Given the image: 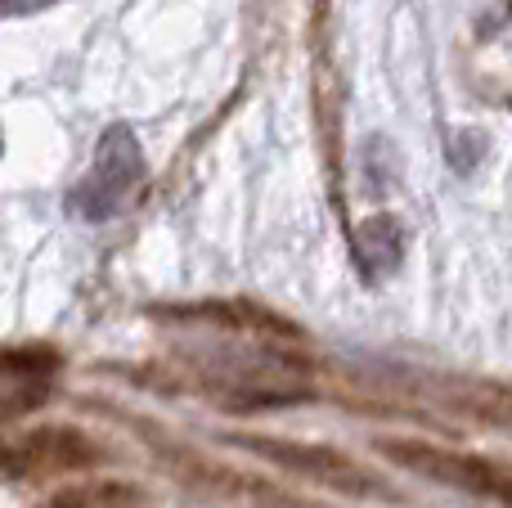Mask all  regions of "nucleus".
I'll return each mask as SVG.
<instances>
[{
    "label": "nucleus",
    "mask_w": 512,
    "mask_h": 508,
    "mask_svg": "<svg viewBox=\"0 0 512 508\" xmlns=\"http://www.w3.org/2000/svg\"><path fill=\"white\" fill-rule=\"evenodd\" d=\"M41 508H90V495L86 491H63V495H54V500H45Z\"/></svg>",
    "instance_id": "obj_7"
},
{
    "label": "nucleus",
    "mask_w": 512,
    "mask_h": 508,
    "mask_svg": "<svg viewBox=\"0 0 512 508\" xmlns=\"http://www.w3.org/2000/svg\"><path fill=\"white\" fill-rule=\"evenodd\" d=\"M0 374L54 378V374H59V351H45V347H0Z\"/></svg>",
    "instance_id": "obj_6"
},
{
    "label": "nucleus",
    "mask_w": 512,
    "mask_h": 508,
    "mask_svg": "<svg viewBox=\"0 0 512 508\" xmlns=\"http://www.w3.org/2000/svg\"><path fill=\"white\" fill-rule=\"evenodd\" d=\"M99 441L81 428H32L0 441V482H41V477L81 473L99 464Z\"/></svg>",
    "instance_id": "obj_4"
},
{
    "label": "nucleus",
    "mask_w": 512,
    "mask_h": 508,
    "mask_svg": "<svg viewBox=\"0 0 512 508\" xmlns=\"http://www.w3.org/2000/svg\"><path fill=\"white\" fill-rule=\"evenodd\" d=\"M140 180H144L140 144H135V135L126 126H113L99 140L90 176L72 189V198H68L72 216H81V221H108V216H117L126 207V198L140 189Z\"/></svg>",
    "instance_id": "obj_3"
},
{
    "label": "nucleus",
    "mask_w": 512,
    "mask_h": 508,
    "mask_svg": "<svg viewBox=\"0 0 512 508\" xmlns=\"http://www.w3.org/2000/svg\"><path fill=\"white\" fill-rule=\"evenodd\" d=\"M373 450L391 464L409 468V473L427 477V482L454 486V491L481 495V500H499L504 504L512 495V477L504 459H486V455H463V450H445L432 441H414V437H373Z\"/></svg>",
    "instance_id": "obj_2"
},
{
    "label": "nucleus",
    "mask_w": 512,
    "mask_h": 508,
    "mask_svg": "<svg viewBox=\"0 0 512 508\" xmlns=\"http://www.w3.org/2000/svg\"><path fill=\"white\" fill-rule=\"evenodd\" d=\"M405 257V225L396 216H369V221L355 230V261H360L364 275H387V270L400 266Z\"/></svg>",
    "instance_id": "obj_5"
},
{
    "label": "nucleus",
    "mask_w": 512,
    "mask_h": 508,
    "mask_svg": "<svg viewBox=\"0 0 512 508\" xmlns=\"http://www.w3.org/2000/svg\"><path fill=\"white\" fill-rule=\"evenodd\" d=\"M221 441L248 450V455L270 459L283 473H297V477H306V482L324 486V491L346 495V500H396V491H391L373 468H364L360 459L342 455V450H333V446L288 441V437H252V432H225Z\"/></svg>",
    "instance_id": "obj_1"
}]
</instances>
